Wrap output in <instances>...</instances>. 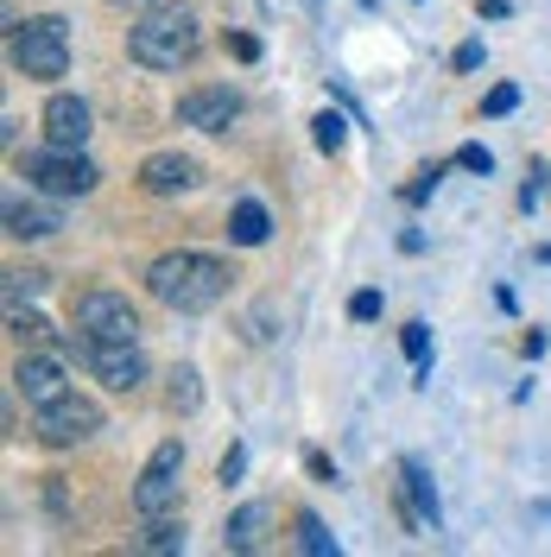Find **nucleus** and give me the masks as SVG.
Segmentation results:
<instances>
[{
	"label": "nucleus",
	"instance_id": "16",
	"mask_svg": "<svg viewBox=\"0 0 551 557\" xmlns=\"http://www.w3.org/2000/svg\"><path fill=\"white\" fill-rule=\"evenodd\" d=\"M267 235H273V215H267L260 197H242L229 209V242L235 247H267Z\"/></svg>",
	"mask_w": 551,
	"mask_h": 557
},
{
	"label": "nucleus",
	"instance_id": "18",
	"mask_svg": "<svg viewBox=\"0 0 551 557\" xmlns=\"http://www.w3.org/2000/svg\"><path fill=\"white\" fill-rule=\"evenodd\" d=\"M7 336H13L20 348H38L45 336H51V323H45L38 311H26V305H7Z\"/></svg>",
	"mask_w": 551,
	"mask_h": 557
},
{
	"label": "nucleus",
	"instance_id": "23",
	"mask_svg": "<svg viewBox=\"0 0 551 557\" xmlns=\"http://www.w3.org/2000/svg\"><path fill=\"white\" fill-rule=\"evenodd\" d=\"M38 292H45V273H33V267L26 273H7V305H26Z\"/></svg>",
	"mask_w": 551,
	"mask_h": 557
},
{
	"label": "nucleus",
	"instance_id": "30",
	"mask_svg": "<svg viewBox=\"0 0 551 557\" xmlns=\"http://www.w3.org/2000/svg\"><path fill=\"white\" fill-rule=\"evenodd\" d=\"M305 469H310V475H317V482H336V469H330V456H317V450L305 456Z\"/></svg>",
	"mask_w": 551,
	"mask_h": 557
},
{
	"label": "nucleus",
	"instance_id": "8",
	"mask_svg": "<svg viewBox=\"0 0 551 557\" xmlns=\"http://www.w3.org/2000/svg\"><path fill=\"white\" fill-rule=\"evenodd\" d=\"M242 121V96L229 83H204V89H184L177 96V127H197V134H229Z\"/></svg>",
	"mask_w": 551,
	"mask_h": 557
},
{
	"label": "nucleus",
	"instance_id": "6",
	"mask_svg": "<svg viewBox=\"0 0 551 557\" xmlns=\"http://www.w3.org/2000/svg\"><path fill=\"white\" fill-rule=\"evenodd\" d=\"M76 330H83L89 343H139V311H134L127 292L96 285V292L76 298Z\"/></svg>",
	"mask_w": 551,
	"mask_h": 557
},
{
	"label": "nucleus",
	"instance_id": "11",
	"mask_svg": "<svg viewBox=\"0 0 551 557\" xmlns=\"http://www.w3.org/2000/svg\"><path fill=\"white\" fill-rule=\"evenodd\" d=\"M197 184H204V165L191 152H152V159H139V190L146 197H184Z\"/></svg>",
	"mask_w": 551,
	"mask_h": 557
},
{
	"label": "nucleus",
	"instance_id": "13",
	"mask_svg": "<svg viewBox=\"0 0 551 557\" xmlns=\"http://www.w3.org/2000/svg\"><path fill=\"white\" fill-rule=\"evenodd\" d=\"M38 127H45V139H51V146H83V139H89V127H96V114H89V102H83V96L58 89V96L45 102V114H38Z\"/></svg>",
	"mask_w": 551,
	"mask_h": 557
},
{
	"label": "nucleus",
	"instance_id": "26",
	"mask_svg": "<svg viewBox=\"0 0 551 557\" xmlns=\"http://www.w3.org/2000/svg\"><path fill=\"white\" fill-rule=\"evenodd\" d=\"M380 317V292H355L348 298V323H375Z\"/></svg>",
	"mask_w": 551,
	"mask_h": 557
},
{
	"label": "nucleus",
	"instance_id": "15",
	"mask_svg": "<svg viewBox=\"0 0 551 557\" xmlns=\"http://www.w3.org/2000/svg\"><path fill=\"white\" fill-rule=\"evenodd\" d=\"M267 532H273V507H267V500H247V507L229 513L222 545H229V552H260V545H267Z\"/></svg>",
	"mask_w": 551,
	"mask_h": 557
},
{
	"label": "nucleus",
	"instance_id": "9",
	"mask_svg": "<svg viewBox=\"0 0 551 557\" xmlns=\"http://www.w3.org/2000/svg\"><path fill=\"white\" fill-rule=\"evenodd\" d=\"M70 393V368L58 361V355H38V348H26L20 361H13V399H26V406H51V399H64Z\"/></svg>",
	"mask_w": 551,
	"mask_h": 557
},
{
	"label": "nucleus",
	"instance_id": "3",
	"mask_svg": "<svg viewBox=\"0 0 551 557\" xmlns=\"http://www.w3.org/2000/svg\"><path fill=\"white\" fill-rule=\"evenodd\" d=\"M20 165V177L33 184L38 197H58V203H70V197H89L96 184H102V172H96V159H83V146H33V152H20L13 159Z\"/></svg>",
	"mask_w": 551,
	"mask_h": 557
},
{
	"label": "nucleus",
	"instance_id": "5",
	"mask_svg": "<svg viewBox=\"0 0 551 557\" xmlns=\"http://www.w3.org/2000/svg\"><path fill=\"white\" fill-rule=\"evenodd\" d=\"M96 431H102V406H96V399H83L76 386H70L64 399L38 406V418H33V437L45 444V450H70V444H89Z\"/></svg>",
	"mask_w": 551,
	"mask_h": 557
},
{
	"label": "nucleus",
	"instance_id": "22",
	"mask_svg": "<svg viewBox=\"0 0 551 557\" xmlns=\"http://www.w3.org/2000/svg\"><path fill=\"white\" fill-rule=\"evenodd\" d=\"M400 348H406V361L425 374V361H431V330H425V323H406V330H400Z\"/></svg>",
	"mask_w": 551,
	"mask_h": 557
},
{
	"label": "nucleus",
	"instance_id": "21",
	"mask_svg": "<svg viewBox=\"0 0 551 557\" xmlns=\"http://www.w3.org/2000/svg\"><path fill=\"white\" fill-rule=\"evenodd\" d=\"M298 552H310V557H336V539H330V532H323V520H317V513H298Z\"/></svg>",
	"mask_w": 551,
	"mask_h": 557
},
{
	"label": "nucleus",
	"instance_id": "29",
	"mask_svg": "<svg viewBox=\"0 0 551 557\" xmlns=\"http://www.w3.org/2000/svg\"><path fill=\"white\" fill-rule=\"evenodd\" d=\"M456 70H482V38H469V45H456V58H450Z\"/></svg>",
	"mask_w": 551,
	"mask_h": 557
},
{
	"label": "nucleus",
	"instance_id": "19",
	"mask_svg": "<svg viewBox=\"0 0 551 557\" xmlns=\"http://www.w3.org/2000/svg\"><path fill=\"white\" fill-rule=\"evenodd\" d=\"M166 406H172V412H197V406H204L197 368H177V374H172V386H166Z\"/></svg>",
	"mask_w": 551,
	"mask_h": 557
},
{
	"label": "nucleus",
	"instance_id": "7",
	"mask_svg": "<svg viewBox=\"0 0 551 557\" xmlns=\"http://www.w3.org/2000/svg\"><path fill=\"white\" fill-rule=\"evenodd\" d=\"M177 475H184V444H177V437L152 444V456H146V469H139V482H134V513L139 520L172 513L177 507Z\"/></svg>",
	"mask_w": 551,
	"mask_h": 557
},
{
	"label": "nucleus",
	"instance_id": "27",
	"mask_svg": "<svg viewBox=\"0 0 551 557\" xmlns=\"http://www.w3.org/2000/svg\"><path fill=\"white\" fill-rule=\"evenodd\" d=\"M456 165H463V172H494V152H488V146H463V152H456Z\"/></svg>",
	"mask_w": 551,
	"mask_h": 557
},
{
	"label": "nucleus",
	"instance_id": "20",
	"mask_svg": "<svg viewBox=\"0 0 551 557\" xmlns=\"http://www.w3.org/2000/svg\"><path fill=\"white\" fill-rule=\"evenodd\" d=\"M310 139H317L323 152H343V139H348V121L336 114V108H323V114L310 121Z\"/></svg>",
	"mask_w": 551,
	"mask_h": 557
},
{
	"label": "nucleus",
	"instance_id": "17",
	"mask_svg": "<svg viewBox=\"0 0 551 557\" xmlns=\"http://www.w3.org/2000/svg\"><path fill=\"white\" fill-rule=\"evenodd\" d=\"M134 545L139 552H184V520H177V513H152Z\"/></svg>",
	"mask_w": 551,
	"mask_h": 557
},
{
	"label": "nucleus",
	"instance_id": "2",
	"mask_svg": "<svg viewBox=\"0 0 551 557\" xmlns=\"http://www.w3.org/2000/svg\"><path fill=\"white\" fill-rule=\"evenodd\" d=\"M197 13L191 7H152V13H134V26H127V58L139 70H184L197 58Z\"/></svg>",
	"mask_w": 551,
	"mask_h": 557
},
{
	"label": "nucleus",
	"instance_id": "28",
	"mask_svg": "<svg viewBox=\"0 0 551 557\" xmlns=\"http://www.w3.org/2000/svg\"><path fill=\"white\" fill-rule=\"evenodd\" d=\"M229 58L254 64V58H260V38H254V33H229Z\"/></svg>",
	"mask_w": 551,
	"mask_h": 557
},
{
	"label": "nucleus",
	"instance_id": "12",
	"mask_svg": "<svg viewBox=\"0 0 551 557\" xmlns=\"http://www.w3.org/2000/svg\"><path fill=\"white\" fill-rule=\"evenodd\" d=\"M0 222H7V235L13 242H51L58 228H64V209H58V197L51 203H38V197H7V209H0Z\"/></svg>",
	"mask_w": 551,
	"mask_h": 557
},
{
	"label": "nucleus",
	"instance_id": "25",
	"mask_svg": "<svg viewBox=\"0 0 551 557\" xmlns=\"http://www.w3.org/2000/svg\"><path fill=\"white\" fill-rule=\"evenodd\" d=\"M242 469H247V450H242V444H229L222 462H216V482H242Z\"/></svg>",
	"mask_w": 551,
	"mask_h": 557
},
{
	"label": "nucleus",
	"instance_id": "4",
	"mask_svg": "<svg viewBox=\"0 0 551 557\" xmlns=\"http://www.w3.org/2000/svg\"><path fill=\"white\" fill-rule=\"evenodd\" d=\"M7 58L20 76H33V83H58L70 76V26L58 13H38V20H13V33H7Z\"/></svg>",
	"mask_w": 551,
	"mask_h": 557
},
{
	"label": "nucleus",
	"instance_id": "31",
	"mask_svg": "<svg viewBox=\"0 0 551 557\" xmlns=\"http://www.w3.org/2000/svg\"><path fill=\"white\" fill-rule=\"evenodd\" d=\"M114 7H127V13H152V7H166V0H114Z\"/></svg>",
	"mask_w": 551,
	"mask_h": 557
},
{
	"label": "nucleus",
	"instance_id": "24",
	"mask_svg": "<svg viewBox=\"0 0 551 557\" xmlns=\"http://www.w3.org/2000/svg\"><path fill=\"white\" fill-rule=\"evenodd\" d=\"M514 108H519V89H514V83H494V89L482 96V114H488V121H501V114H514Z\"/></svg>",
	"mask_w": 551,
	"mask_h": 557
},
{
	"label": "nucleus",
	"instance_id": "10",
	"mask_svg": "<svg viewBox=\"0 0 551 557\" xmlns=\"http://www.w3.org/2000/svg\"><path fill=\"white\" fill-rule=\"evenodd\" d=\"M89 374L108 386V393H134L139 381H146V355H139V343H89Z\"/></svg>",
	"mask_w": 551,
	"mask_h": 557
},
{
	"label": "nucleus",
	"instance_id": "1",
	"mask_svg": "<svg viewBox=\"0 0 551 557\" xmlns=\"http://www.w3.org/2000/svg\"><path fill=\"white\" fill-rule=\"evenodd\" d=\"M146 292L177 317H197L209 305H222V292H229V267L216 260V253H197V247H172V253H159L152 267H146Z\"/></svg>",
	"mask_w": 551,
	"mask_h": 557
},
{
	"label": "nucleus",
	"instance_id": "14",
	"mask_svg": "<svg viewBox=\"0 0 551 557\" xmlns=\"http://www.w3.org/2000/svg\"><path fill=\"white\" fill-rule=\"evenodd\" d=\"M400 487H406V507H400V520L413 525V532H438L444 525V507H438V487H431V475H425V462L418 456H406L400 462Z\"/></svg>",
	"mask_w": 551,
	"mask_h": 557
}]
</instances>
